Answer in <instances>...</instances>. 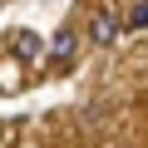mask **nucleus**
<instances>
[{
    "label": "nucleus",
    "mask_w": 148,
    "mask_h": 148,
    "mask_svg": "<svg viewBox=\"0 0 148 148\" xmlns=\"http://www.w3.org/2000/svg\"><path fill=\"white\" fill-rule=\"evenodd\" d=\"M74 49H79V35H74V30H59L54 35V59L59 64H74Z\"/></svg>",
    "instance_id": "obj_3"
},
{
    "label": "nucleus",
    "mask_w": 148,
    "mask_h": 148,
    "mask_svg": "<svg viewBox=\"0 0 148 148\" xmlns=\"http://www.w3.org/2000/svg\"><path fill=\"white\" fill-rule=\"evenodd\" d=\"M123 25H128V30H148V0H133V10H128Z\"/></svg>",
    "instance_id": "obj_4"
},
{
    "label": "nucleus",
    "mask_w": 148,
    "mask_h": 148,
    "mask_svg": "<svg viewBox=\"0 0 148 148\" xmlns=\"http://www.w3.org/2000/svg\"><path fill=\"white\" fill-rule=\"evenodd\" d=\"M114 35H119V20H114L109 10H99V15L89 20V40H94V45L104 49V45H114Z\"/></svg>",
    "instance_id": "obj_1"
},
{
    "label": "nucleus",
    "mask_w": 148,
    "mask_h": 148,
    "mask_svg": "<svg viewBox=\"0 0 148 148\" xmlns=\"http://www.w3.org/2000/svg\"><path fill=\"white\" fill-rule=\"evenodd\" d=\"M10 54H15V59H40V54H45V40L30 35V30H20V35L10 40Z\"/></svg>",
    "instance_id": "obj_2"
}]
</instances>
